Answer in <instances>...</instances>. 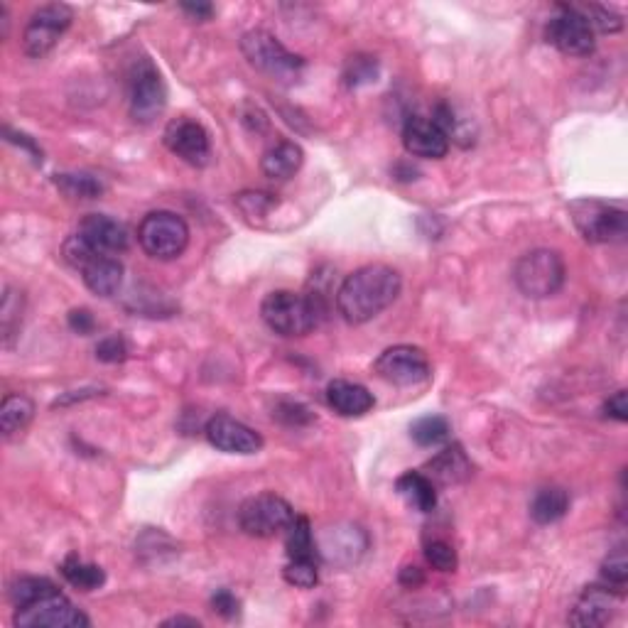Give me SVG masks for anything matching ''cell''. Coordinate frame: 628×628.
Listing matches in <instances>:
<instances>
[{"instance_id":"1","label":"cell","mask_w":628,"mask_h":628,"mask_svg":"<svg viewBox=\"0 0 628 628\" xmlns=\"http://www.w3.org/2000/svg\"><path fill=\"white\" fill-rule=\"evenodd\" d=\"M403 278L391 265H364L341 283L337 310L349 324H366L398 300Z\"/></svg>"},{"instance_id":"2","label":"cell","mask_w":628,"mask_h":628,"mask_svg":"<svg viewBox=\"0 0 628 628\" xmlns=\"http://www.w3.org/2000/svg\"><path fill=\"white\" fill-rule=\"evenodd\" d=\"M322 307L314 297L302 292L278 290L270 292L261 305V317L280 337H305L319 324Z\"/></svg>"},{"instance_id":"3","label":"cell","mask_w":628,"mask_h":628,"mask_svg":"<svg viewBox=\"0 0 628 628\" xmlns=\"http://www.w3.org/2000/svg\"><path fill=\"white\" fill-rule=\"evenodd\" d=\"M241 50L251 67L268 74L270 79L283 81V84H292V81L300 79L302 69H305V59L292 54L278 37L265 30L246 32L241 40Z\"/></svg>"},{"instance_id":"4","label":"cell","mask_w":628,"mask_h":628,"mask_svg":"<svg viewBox=\"0 0 628 628\" xmlns=\"http://www.w3.org/2000/svg\"><path fill=\"white\" fill-rule=\"evenodd\" d=\"M565 275V261H562L560 253L550 251V248H538V251L525 253V256L518 258L516 268H513L516 288L530 300H545V297L560 292L562 285H565Z\"/></svg>"},{"instance_id":"5","label":"cell","mask_w":628,"mask_h":628,"mask_svg":"<svg viewBox=\"0 0 628 628\" xmlns=\"http://www.w3.org/2000/svg\"><path fill=\"white\" fill-rule=\"evenodd\" d=\"M138 243L155 261H175L189 246V226L175 211H150L138 226Z\"/></svg>"},{"instance_id":"6","label":"cell","mask_w":628,"mask_h":628,"mask_svg":"<svg viewBox=\"0 0 628 628\" xmlns=\"http://www.w3.org/2000/svg\"><path fill=\"white\" fill-rule=\"evenodd\" d=\"M570 211L577 231L589 243H616L628 234L626 211L599 199H579Z\"/></svg>"},{"instance_id":"7","label":"cell","mask_w":628,"mask_h":628,"mask_svg":"<svg viewBox=\"0 0 628 628\" xmlns=\"http://www.w3.org/2000/svg\"><path fill=\"white\" fill-rule=\"evenodd\" d=\"M295 511L283 496L275 494H258L243 501L238 508V525L251 538H273L288 528Z\"/></svg>"},{"instance_id":"8","label":"cell","mask_w":628,"mask_h":628,"mask_svg":"<svg viewBox=\"0 0 628 628\" xmlns=\"http://www.w3.org/2000/svg\"><path fill=\"white\" fill-rule=\"evenodd\" d=\"M74 13L69 5L64 3H50L37 8L30 15V23L25 25L23 32V50L30 57L42 59L47 57L54 47L59 45V40L64 37V32L72 25Z\"/></svg>"},{"instance_id":"9","label":"cell","mask_w":628,"mask_h":628,"mask_svg":"<svg viewBox=\"0 0 628 628\" xmlns=\"http://www.w3.org/2000/svg\"><path fill=\"white\" fill-rule=\"evenodd\" d=\"M91 621L59 589L15 611V626L23 628H86Z\"/></svg>"},{"instance_id":"10","label":"cell","mask_w":628,"mask_h":628,"mask_svg":"<svg viewBox=\"0 0 628 628\" xmlns=\"http://www.w3.org/2000/svg\"><path fill=\"white\" fill-rule=\"evenodd\" d=\"M167 106V86L150 59L135 64L131 74V116L138 123H153Z\"/></svg>"},{"instance_id":"11","label":"cell","mask_w":628,"mask_h":628,"mask_svg":"<svg viewBox=\"0 0 628 628\" xmlns=\"http://www.w3.org/2000/svg\"><path fill=\"white\" fill-rule=\"evenodd\" d=\"M548 42L562 54L587 57L597 47V32L575 5H560V13L548 25Z\"/></svg>"},{"instance_id":"12","label":"cell","mask_w":628,"mask_h":628,"mask_svg":"<svg viewBox=\"0 0 628 628\" xmlns=\"http://www.w3.org/2000/svg\"><path fill=\"white\" fill-rule=\"evenodd\" d=\"M373 368L383 381L395 383V386H418L430 378V361H427L425 351L408 344L391 346L383 351Z\"/></svg>"},{"instance_id":"13","label":"cell","mask_w":628,"mask_h":628,"mask_svg":"<svg viewBox=\"0 0 628 628\" xmlns=\"http://www.w3.org/2000/svg\"><path fill=\"white\" fill-rule=\"evenodd\" d=\"M621 604H624V594L619 587H602V584H592L579 594L575 609L570 614V624L579 628H599L614 621L619 614Z\"/></svg>"},{"instance_id":"14","label":"cell","mask_w":628,"mask_h":628,"mask_svg":"<svg viewBox=\"0 0 628 628\" xmlns=\"http://www.w3.org/2000/svg\"><path fill=\"white\" fill-rule=\"evenodd\" d=\"M162 140H165L167 150L187 162V165L204 167L209 162L211 143L202 123L189 121V118H177V121H172L165 128Z\"/></svg>"},{"instance_id":"15","label":"cell","mask_w":628,"mask_h":628,"mask_svg":"<svg viewBox=\"0 0 628 628\" xmlns=\"http://www.w3.org/2000/svg\"><path fill=\"white\" fill-rule=\"evenodd\" d=\"M211 447L226 454H258L263 449V437L253 427L243 425L231 415H214L204 427Z\"/></svg>"},{"instance_id":"16","label":"cell","mask_w":628,"mask_h":628,"mask_svg":"<svg viewBox=\"0 0 628 628\" xmlns=\"http://www.w3.org/2000/svg\"><path fill=\"white\" fill-rule=\"evenodd\" d=\"M403 145L413 157L442 160L449 153V135L432 118L410 116L403 128Z\"/></svg>"},{"instance_id":"17","label":"cell","mask_w":628,"mask_h":628,"mask_svg":"<svg viewBox=\"0 0 628 628\" xmlns=\"http://www.w3.org/2000/svg\"><path fill=\"white\" fill-rule=\"evenodd\" d=\"M79 236L89 243L94 251L116 256L128 248V231L126 226L118 224L116 219L104 214H89L79 224Z\"/></svg>"},{"instance_id":"18","label":"cell","mask_w":628,"mask_h":628,"mask_svg":"<svg viewBox=\"0 0 628 628\" xmlns=\"http://www.w3.org/2000/svg\"><path fill=\"white\" fill-rule=\"evenodd\" d=\"M81 278L84 285L94 295L113 297L123 285V263L116 256L108 253H94L84 265H81Z\"/></svg>"},{"instance_id":"19","label":"cell","mask_w":628,"mask_h":628,"mask_svg":"<svg viewBox=\"0 0 628 628\" xmlns=\"http://www.w3.org/2000/svg\"><path fill=\"white\" fill-rule=\"evenodd\" d=\"M327 403L334 408V413L344 415V418H361V415L371 413L376 405L373 393L361 383L351 381H332L327 386Z\"/></svg>"},{"instance_id":"20","label":"cell","mask_w":628,"mask_h":628,"mask_svg":"<svg viewBox=\"0 0 628 628\" xmlns=\"http://www.w3.org/2000/svg\"><path fill=\"white\" fill-rule=\"evenodd\" d=\"M302 162H305V153L297 143L292 140H280L273 148L265 150L261 160V170L270 180H290L300 172Z\"/></svg>"},{"instance_id":"21","label":"cell","mask_w":628,"mask_h":628,"mask_svg":"<svg viewBox=\"0 0 628 628\" xmlns=\"http://www.w3.org/2000/svg\"><path fill=\"white\" fill-rule=\"evenodd\" d=\"M395 491H398V496L403 498L410 508H415V511L420 513L435 511L437 491L430 476L420 474V471H408V474H403L395 481Z\"/></svg>"},{"instance_id":"22","label":"cell","mask_w":628,"mask_h":628,"mask_svg":"<svg viewBox=\"0 0 628 628\" xmlns=\"http://www.w3.org/2000/svg\"><path fill=\"white\" fill-rule=\"evenodd\" d=\"M430 469V479L440 481V484H462L471 476V462L467 459V454L462 452V447H447L427 464Z\"/></svg>"},{"instance_id":"23","label":"cell","mask_w":628,"mask_h":628,"mask_svg":"<svg viewBox=\"0 0 628 628\" xmlns=\"http://www.w3.org/2000/svg\"><path fill=\"white\" fill-rule=\"evenodd\" d=\"M32 418H35V403L27 395H5L3 405H0V430H3V437L10 440L15 435H23Z\"/></svg>"},{"instance_id":"24","label":"cell","mask_w":628,"mask_h":628,"mask_svg":"<svg viewBox=\"0 0 628 628\" xmlns=\"http://www.w3.org/2000/svg\"><path fill=\"white\" fill-rule=\"evenodd\" d=\"M570 508V496H567L565 489H557V486H550V489L538 491L530 503V518L540 525H550L557 523Z\"/></svg>"},{"instance_id":"25","label":"cell","mask_w":628,"mask_h":628,"mask_svg":"<svg viewBox=\"0 0 628 628\" xmlns=\"http://www.w3.org/2000/svg\"><path fill=\"white\" fill-rule=\"evenodd\" d=\"M62 575L79 592H94V589L104 587L106 582V572L99 565H89V562L79 560L77 555L62 562Z\"/></svg>"},{"instance_id":"26","label":"cell","mask_w":628,"mask_h":628,"mask_svg":"<svg viewBox=\"0 0 628 628\" xmlns=\"http://www.w3.org/2000/svg\"><path fill=\"white\" fill-rule=\"evenodd\" d=\"M288 538H285V550H288L290 560H314V535L312 525L305 516H295L285 528Z\"/></svg>"},{"instance_id":"27","label":"cell","mask_w":628,"mask_h":628,"mask_svg":"<svg viewBox=\"0 0 628 628\" xmlns=\"http://www.w3.org/2000/svg\"><path fill=\"white\" fill-rule=\"evenodd\" d=\"M54 184L59 187V192H64L72 199H96L104 192V184L96 177L84 175V172H64V175H57Z\"/></svg>"},{"instance_id":"28","label":"cell","mask_w":628,"mask_h":628,"mask_svg":"<svg viewBox=\"0 0 628 628\" xmlns=\"http://www.w3.org/2000/svg\"><path fill=\"white\" fill-rule=\"evenodd\" d=\"M410 437L415 440V445L420 447H437L449 437V422L440 415H427L413 422L410 427Z\"/></svg>"},{"instance_id":"29","label":"cell","mask_w":628,"mask_h":628,"mask_svg":"<svg viewBox=\"0 0 628 628\" xmlns=\"http://www.w3.org/2000/svg\"><path fill=\"white\" fill-rule=\"evenodd\" d=\"M54 584L50 579H42V577H20L18 582H13L10 587V602H13L15 609H23V606L32 604L35 599L45 597V594L54 592Z\"/></svg>"},{"instance_id":"30","label":"cell","mask_w":628,"mask_h":628,"mask_svg":"<svg viewBox=\"0 0 628 628\" xmlns=\"http://www.w3.org/2000/svg\"><path fill=\"white\" fill-rule=\"evenodd\" d=\"M20 322H23V295L13 288H5L3 305H0V327H3L5 346H10V337H15Z\"/></svg>"},{"instance_id":"31","label":"cell","mask_w":628,"mask_h":628,"mask_svg":"<svg viewBox=\"0 0 628 628\" xmlns=\"http://www.w3.org/2000/svg\"><path fill=\"white\" fill-rule=\"evenodd\" d=\"M285 582L297 589H312L319 582V570L314 560H290L283 570Z\"/></svg>"},{"instance_id":"32","label":"cell","mask_w":628,"mask_h":628,"mask_svg":"<svg viewBox=\"0 0 628 628\" xmlns=\"http://www.w3.org/2000/svg\"><path fill=\"white\" fill-rule=\"evenodd\" d=\"M425 557H427V562L440 572H454L459 565L457 550H454L449 543H445V540H432V543L425 548Z\"/></svg>"},{"instance_id":"33","label":"cell","mask_w":628,"mask_h":628,"mask_svg":"<svg viewBox=\"0 0 628 628\" xmlns=\"http://www.w3.org/2000/svg\"><path fill=\"white\" fill-rule=\"evenodd\" d=\"M584 18L589 20V25L594 27V32H619L621 30V18L619 15L609 13L606 8H599V5H589V8H577Z\"/></svg>"},{"instance_id":"34","label":"cell","mask_w":628,"mask_h":628,"mask_svg":"<svg viewBox=\"0 0 628 628\" xmlns=\"http://www.w3.org/2000/svg\"><path fill=\"white\" fill-rule=\"evenodd\" d=\"M602 575L609 579V584L614 587H624L628 579V560H626V550L616 548L602 565Z\"/></svg>"},{"instance_id":"35","label":"cell","mask_w":628,"mask_h":628,"mask_svg":"<svg viewBox=\"0 0 628 628\" xmlns=\"http://www.w3.org/2000/svg\"><path fill=\"white\" fill-rule=\"evenodd\" d=\"M376 72V62L371 57H351L344 79L349 86H359L366 84V81H376Z\"/></svg>"},{"instance_id":"36","label":"cell","mask_w":628,"mask_h":628,"mask_svg":"<svg viewBox=\"0 0 628 628\" xmlns=\"http://www.w3.org/2000/svg\"><path fill=\"white\" fill-rule=\"evenodd\" d=\"M128 356V346L121 337H108L101 339L96 346V359L104 361V364H121Z\"/></svg>"},{"instance_id":"37","label":"cell","mask_w":628,"mask_h":628,"mask_svg":"<svg viewBox=\"0 0 628 628\" xmlns=\"http://www.w3.org/2000/svg\"><path fill=\"white\" fill-rule=\"evenodd\" d=\"M211 609L219 616H224V619H236L238 611H241V602H238L229 589H219V592L211 597Z\"/></svg>"},{"instance_id":"38","label":"cell","mask_w":628,"mask_h":628,"mask_svg":"<svg viewBox=\"0 0 628 628\" xmlns=\"http://www.w3.org/2000/svg\"><path fill=\"white\" fill-rule=\"evenodd\" d=\"M275 418L285 420L288 425H305V422H312V413L300 403H283L275 413Z\"/></svg>"},{"instance_id":"39","label":"cell","mask_w":628,"mask_h":628,"mask_svg":"<svg viewBox=\"0 0 628 628\" xmlns=\"http://www.w3.org/2000/svg\"><path fill=\"white\" fill-rule=\"evenodd\" d=\"M604 410H606V415H609V418L626 422L628 420V395H626V391H616L614 395H611V398L606 400Z\"/></svg>"},{"instance_id":"40","label":"cell","mask_w":628,"mask_h":628,"mask_svg":"<svg viewBox=\"0 0 628 628\" xmlns=\"http://www.w3.org/2000/svg\"><path fill=\"white\" fill-rule=\"evenodd\" d=\"M69 327L77 334H81V337H86V334H91L96 329L94 314L89 310H72L69 312Z\"/></svg>"},{"instance_id":"41","label":"cell","mask_w":628,"mask_h":628,"mask_svg":"<svg viewBox=\"0 0 628 628\" xmlns=\"http://www.w3.org/2000/svg\"><path fill=\"white\" fill-rule=\"evenodd\" d=\"M182 10L197 20H207L211 18V13H214V8H211L209 3H182Z\"/></svg>"},{"instance_id":"42","label":"cell","mask_w":628,"mask_h":628,"mask_svg":"<svg viewBox=\"0 0 628 628\" xmlns=\"http://www.w3.org/2000/svg\"><path fill=\"white\" fill-rule=\"evenodd\" d=\"M422 572L418 570V567H405L403 575H400V582L405 584V587H418V584H422Z\"/></svg>"},{"instance_id":"43","label":"cell","mask_w":628,"mask_h":628,"mask_svg":"<svg viewBox=\"0 0 628 628\" xmlns=\"http://www.w3.org/2000/svg\"><path fill=\"white\" fill-rule=\"evenodd\" d=\"M162 626H202V621L189 619V616H175V619H167Z\"/></svg>"}]
</instances>
